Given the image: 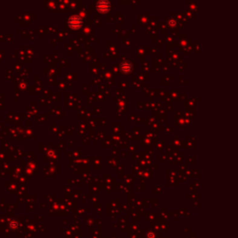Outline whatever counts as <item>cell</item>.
I'll list each match as a JSON object with an SVG mask.
<instances>
[{"instance_id":"cell-1","label":"cell","mask_w":238,"mask_h":238,"mask_svg":"<svg viewBox=\"0 0 238 238\" xmlns=\"http://www.w3.org/2000/svg\"><path fill=\"white\" fill-rule=\"evenodd\" d=\"M68 24L69 26L73 29H77L81 26L82 24V20L78 16H73L68 20Z\"/></svg>"},{"instance_id":"cell-2","label":"cell","mask_w":238,"mask_h":238,"mask_svg":"<svg viewBox=\"0 0 238 238\" xmlns=\"http://www.w3.org/2000/svg\"><path fill=\"white\" fill-rule=\"evenodd\" d=\"M97 8L99 11L103 12V13H105V12H107L110 8V4L107 1H99L97 3Z\"/></svg>"},{"instance_id":"cell-3","label":"cell","mask_w":238,"mask_h":238,"mask_svg":"<svg viewBox=\"0 0 238 238\" xmlns=\"http://www.w3.org/2000/svg\"><path fill=\"white\" fill-rule=\"evenodd\" d=\"M120 69L124 73H129L132 71V64L129 61H123L120 64Z\"/></svg>"}]
</instances>
